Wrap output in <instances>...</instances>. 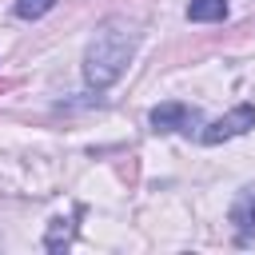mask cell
I'll return each instance as SVG.
<instances>
[{
    "label": "cell",
    "mask_w": 255,
    "mask_h": 255,
    "mask_svg": "<svg viewBox=\"0 0 255 255\" xmlns=\"http://www.w3.org/2000/svg\"><path fill=\"white\" fill-rule=\"evenodd\" d=\"M72 235H76V215H56L52 223H48V235H44V247L48 251H64L68 243H72Z\"/></svg>",
    "instance_id": "5b68a950"
},
{
    "label": "cell",
    "mask_w": 255,
    "mask_h": 255,
    "mask_svg": "<svg viewBox=\"0 0 255 255\" xmlns=\"http://www.w3.org/2000/svg\"><path fill=\"white\" fill-rule=\"evenodd\" d=\"M223 16H227V0H191L187 4V20H195V24H211Z\"/></svg>",
    "instance_id": "8992f818"
},
{
    "label": "cell",
    "mask_w": 255,
    "mask_h": 255,
    "mask_svg": "<svg viewBox=\"0 0 255 255\" xmlns=\"http://www.w3.org/2000/svg\"><path fill=\"white\" fill-rule=\"evenodd\" d=\"M151 128L155 131H183L191 135L199 128V112L191 104H179V100H167V104H155L151 108Z\"/></svg>",
    "instance_id": "3957f363"
},
{
    "label": "cell",
    "mask_w": 255,
    "mask_h": 255,
    "mask_svg": "<svg viewBox=\"0 0 255 255\" xmlns=\"http://www.w3.org/2000/svg\"><path fill=\"white\" fill-rule=\"evenodd\" d=\"M251 128H255V108H251V104H239L235 112H227V116H219L215 124H207V128L199 131V139H203L207 147H215V143L235 139V135H243V131H251Z\"/></svg>",
    "instance_id": "7a4b0ae2"
},
{
    "label": "cell",
    "mask_w": 255,
    "mask_h": 255,
    "mask_svg": "<svg viewBox=\"0 0 255 255\" xmlns=\"http://www.w3.org/2000/svg\"><path fill=\"white\" fill-rule=\"evenodd\" d=\"M231 223H235L239 239H247V235L255 231V187H243V191L235 195V203H231Z\"/></svg>",
    "instance_id": "277c9868"
},
{
    "label": "cell",
    "mask_w": 255,
    "mask_h": 255,
    "mask_svg": "<svg viewBox=\"0 0 255 255\" xmlns=\"http://www.w3.org/2000/svg\"><path fill=\"white\" fill-rule=\"evenodd\" d=\"M52 4H56V0H16V4H12V12H16L20 20H40Z\"/></svg>",
    "instance_id": "52a82bcc"
},
{
    "label": "cell",
    "mask_w": 255,
    "mask_h": 255,
    "mask_svg": "<svg viewBox=\"0 0 255 255\" xmlns=\"http://www.w3.org/2000/svg\"><path fill=\"white\" fill-rule=\"evenodd\" d=\"M131 56H135V32L128 24H120V20H112V24H104L96 32V40L84 52V80L92 88H108V84H116L124 76Z\"/></svg>",
    "instance_id": "6da1fadb"
}]
</instances>
